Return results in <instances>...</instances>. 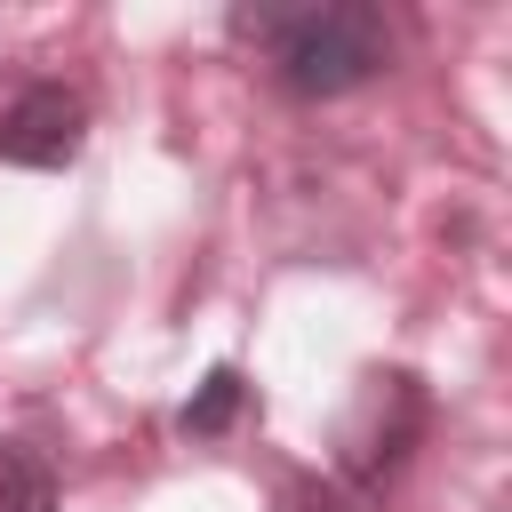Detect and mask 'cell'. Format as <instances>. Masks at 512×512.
Wrapping results in <instances>:
<instances>
[{
  "label": "cell",
  "instance_id": "obj_4",
  "mask_svg": "<svg viewBox=\"0 0 512 512\" xmlns=\"http://www.w3.org/2000/svg\"><path fill=\"white\" fill-rule=\"evenodd\" d=\"M240 408H248V376H240L232 360H216V368L200 376V392L176 408V424H184L192 440H216V432H232V424H240Z\"/></svg>",
  "mask_w": 512,
  "mask_h": 512
},
{
  "label": "cell",
  "instance_id": "obj_3",
  "mask_svg": "<svg viewBox=\"0 0 512 512\" xmlns=\"http://www.w3.org/2000/svg\"><path fill=\"white\" fill-rule=\"evenodd\" d=\"M88 144V96L64 80H24L0 104V160L8 168H72Z\"/></svg>",
  "mask_w": 512,
  "mask_h": 512
},
{
  "label": "cell",
  "instance_id": "obj_2",
  "mask_svg": "<svg viewBox=\"0 0 512 512\" xmlns=\"http://www.w3.org/2000/svg\"><path fill=\"white\" fill-rule=\"evenodd\" d=\"M432 432V392L408 368H368L336 424V488H384Z\"/></svg>",
  "mask_w": 512,
  "mask_h": 512
},
{
  "label": "cell",
  "instance_id": "obj_6",
  "mask_svg": "<svg viewBox=\"0 0 512 512\" xmlns=\"http://www.w3.org/2000/svg\"><path fill=\"white\" fill-rule=\"evenodd\" d=\"M272 512H360V496L352 488H336V480H320V472H296L288 488H280V504Z\"/></svg>",
  "mask_w": 512,
  "mask_h": 512
},
{
  "label": "cell",
  "instance_id": "obj_1",
  "mask_svg": "<svg viewBox=\"0 0 512 512\" xmlns=\"http://www.w3.org/2000/svg\"><path fill=\"white\" fill-rule=\"evenodd\" d=\"M232 40H248L296 104L352 96L392 64V24L376 0H256L232 8Z\"/></svg>",
  "mask_w": 512,
  "mask_h": 512
},
{
  "label": "cell",
  "instance_id": "obj_5",
  "mask_svg": "<svg viewBox=\"0 0 512 512\" xmlns=\"http://www.w3.org/2000/svg\"><path fill=\"white\" fill-rule=\"evenodd\" d=\"M0 512H56V472L32 440H0Z\"/></svg>",
  "mask_w": 512,
  "mask_h": 512
}]
</instances>
